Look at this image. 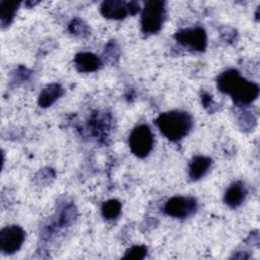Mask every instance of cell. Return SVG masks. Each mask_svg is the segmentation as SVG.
Returning a JSON list of instances; mask_svg holds the SVG:
<instances>
[{
  "label": "cell",
  "instance_id": "obj_1",
  "mask_svg": "<svg viewBox=\"0 0 260 260\" xmlns=\"http://www.w3.org/2000/svg\"><path fill=\"white\" fill-rule=\"evenodd\" d=\"M216 82L218 89L231 95L240 106L251 104L259 94L258 84L244 78L236 69H229L220 73Z\"/></svg>",
  "mask_w": 260,
  "mask_h": 260
},
{
  "label": "cell",
  "instance_id": "obj_2",
  "mask_svg": "<svg viewBox=\"0 0 260 260\" xmlns=\"http://www.w3.org/2000/svg\"><path fill=\"white\" fill-rule=\"evenodd\" d=\"M161 134L172 141L185 137L192 128L191 116L182 111H169L161 113L155 120Z\"/></svg>",
  "mask_w": 260,
  "mask_h": 260
},
{
  "label": "cell",
  "instance_id": "obj_3",
  "mask_svg": "<svg viewBox=\"0 0 260 260\" xmlns=\"http://www.w3.org/2000/svg\"><path fill=\"white\" fill-rule=\"evenodd\" d=\"M166 14L164 1L151 0L144 4L141 13V28L144 34L152 35L161 28Z\"/></svg>",
  "mask_w": 260,
  "mask_h": 260
},
{
  "label": "cell",
  "instance_id": "obj_4",
  "mask_svg": "<svg viewBox=\"0 0 260 260\" xmlns=\"http://www.w3.org/2000/svg\"><path fill=\"white\" fill-rule=\"evenodd\" d=\"M153 146V136L150 128L145 125H139L134 128L129 136V147L136 156L145 157L149 154Z\"/></svg>",
  "mask_w": 260,
  "mask_h": 260
},
{
  "label": "cell",
  "instance_id": "obj_5",
  "mask_svg": "<svg viewBox=\"0 0 260 260\" xmlns=\"http://www.w3.org/2000/svg\"><path fill=\"white\" fill-rule=\"evenodd\" d=\"M164 210L172 217L186 218L196 212L197 201L193 197L174 196L166 202Z\"/></svg>",
  "mask_w": 260,
  "mask_h": 260
},
{
  "label": "cell",
  "instance_id": "obj_6",
  "mask_svg": "<svg viewBox=\"0 0 260 260\" xmlns=\"http://www.w3.org/2000/svg\"><path fill=\"white\" fill-rule=\"evenodd\" d=\"M25 239V232L19 225H8L0 232V250L4 254H13L20 249Z\"/></svg>",
  "mask_w": 260,
  "mask_h": 260
},
{
  "label": "cell",
  "instance_id": "obj_7",
  "mask_svg": "<svg viewBox=\"0 0 260 260\" xmlns=\"http://www.w3.org/2000/svg\"><path fill=\"white\" fill-rule=\"evenodd\" d=\"M177 42L195 51H204L207 45L206 32L202 27H188L178 30L175 34Z\"/></svg>",
  "mask_w": 260,
  "mask_h": 260
},
{
  "label": "cell",
  "instance_id": "obj_8",
  "mask_svg": "<svg viewBox=\"0 0 260 260\" xmlns=\"http://www.w3.org/2000/svg\"><path fill=\"white\" fill-rule=\"evenodd\" d=\"M101 13L110 19H123L128 14L131 15L130 2L108 0L104 1L101 5Z\"/></svg>",
  "mask_w": 260,
  "mask_h": 260
},
{
  "label": "cell",
  "instance_id": "obj_9",
  "mask_svg": "<svg viewBox=\"0 0 260 260\" xmlns=\"http://www.w3.org/2000/svg\"><path fill=\"white\" fill-rule=\"evenodd\" d=\"M74 64L79 72L89 73L98 70L102 65V62L96 55L89 52H82L76 54Z\"/></svg>",
  "mask_w": 260,
  "mask_h": 260
},
{
  "label": "cell",
  "instance_id": "obj_10",
  "mask_svg": "<svg viewBox=\"0 0 260 260\" xmlns=\"http://www.w3.org/2000/svg\"><path fill=\"white\" fill-rule=\"evenodd\" d=\"M247 195V189L242 182L232 184L224 193V202L232 208H236L242 204Z\"/></svg>",
  "mask_w": 260,
  "mask_h": 260
},
{
  "label": "cell",
  "instance_id": "obj_11",
  "mask_svg": "<svg viewBox=\"0 0 260 260\" xmlns=\"http://www.w3.org/2000/svg\"><path fill=\"white\" fill-rule=\"evenodd\" d=\"M211 166V159L207 156L199 155L195 156L189 166V177L192 180H199L209 170Z\"/></svg>",
  "mask_w": 260,
  "mask_h": 260
},
{
  "label": "cell",
  "instance_id": "obj_12",
  "mask_svg": "<svg viewBox=\"0 0 260 260\" xmlns=\"http://www.w3.org/2000/svg\"><path fill=\"white\" fill-rule=\"evenodd\" d=\"M63 93V89L59 83H51L47 85L39 95V105L43 108L50 107Z\"/></svg>",
  "mask_w": 260,
  "mask_h": 260
},
{
  "label": "cell",
  "instance_id": "obj_13",
  "mask_svg": "<svg viewBox=\"0 0 260 260\" xmlns=\"http://www.w3.org/2000/svg\"><path fill=\"white\" fill-rule=\"evenodd\" d=\"M19 6V2L17 1H1L0 2V19L3 26L8 25Z\"/></svg>",
  "mask_w": 260,
  "mask_h": 260
},
{
  "label": "cell",
  "instance_id": "obj_14",
  "mask_svg": "<svg viewBox=\"0 0 260 260\" xmlns=\"http://www.w3.org/2000/svg\"><path fill=\"white\" fill-rule=\"evenodd\" d=\"M121 209H122V205L120 201H118L117 199H110L103 203L101 211L104 218L108 220H112L117 218L120 215Z\"/></svg>",
  "mask_w": 260,
  "mask_h": 260
},
{
  "label": "cell",
  "instance_id": "obj_15",
  "mask_svg": "<svg viewBox=\"0 0 260 260\" xmlns=\"http://www.w3.org/2000/svg\"><path fill=\"white\" fill-rule=\"evenodd\" d=\"M147 249L145 246H133L130 249H128L123 256L124 259H143L146 256Z\"/></svg>",
  "mask_w": 260,
  "mask_h": 260
}]
</instances>
